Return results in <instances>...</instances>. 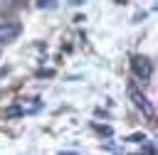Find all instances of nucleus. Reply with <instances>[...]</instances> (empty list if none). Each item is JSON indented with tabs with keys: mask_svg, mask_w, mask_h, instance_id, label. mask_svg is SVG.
Here are the masks:
<instances>
[{
	"mask_svg": "<svg viewBox=\"0 0 158 155\" xmlns=\"http://www.w3.org/2000/svg\"><path fill=\"white\" fill-rule=\"evenodd\" d=\"M128 98L133 101V106H136V108H138V111H141L146 118H153V116H156L153 103H151V101H148V98H146V96H143V93H141V91H138L133 84H128Z\"/></svg>",
	"mask_w": 158,
	"mask_h": 155,
	"instance_id": "1",
	"label": "nucleus"
},
{
	"mask_svg": "<svg viewBox=\"0 0 158 155\" xmlns=\"http://www.w3.org/2000/svg\"><path fill=\"white\" fill-rule=\"evenodd\" d=\"M131 71L136 74V79L148 81L151 74H153V62L148 57H143V54H136V57H131Z\"/></svg>",
	"mask_w": 158,
	"mask_h": 155,
	"instance_id": "2",
	"label": "nucleus"
},
{
	"mask_svg": "<svg viewBox=\"0 0 158 155\" xmlns=\"http://www.w3.org/2000/svg\"><path fill=\"white\" fill-rule=\"evenodd\" d=\"M22 32V25L17 20H7V22H0V44H10L20 37Z\"/></svg>",
	"mask_w": 158,
	"mask_h": 155,
	"instance_id": "3",
	"label": "nucleus"
},
{
	"mask_svg": "<svg viewBox=\"0 0 158 155\" xmlns=\"http://www.w3.org/2000/svg\"><path fill=\"white\" fill-rule=\"evenodd\" d=\"M20 5V0H0V12H10Z\"/></svg>",
	"mask_w": 158,
	"mask_h": 155,
	"instance_id": "4",
	"label": "nucleus"
},
{
	"mask_svg": "<svg viewBox=\"0 0 158 155\" xmlns=\"http://www.w3.org/2000/svg\"><path fill=\"white\" fill-rule=\"evenodd\" d=\"M37 7H47V10H54V7H57V0H37Z\"/></svg>",
	"mask_w": 158,
	"mask_h": 155,
	"instance_id": "5",
	"label": "nucleus"
},
{
	"mask_svg": "<svg viewBox=\"0 0 158 155\" xmlns=\"http://www.w3.org/2000/svg\"><path fill=\"white\" fill-rule=\"evenodd\" d=\"M143 140H148L143 133H133V135H128V143H143Z\"/></svg>",
	"mask_w": 158,
	"mask_h": 155,
	"instance_id": "6",
	"label": "nucleus"
},
{
	"mask_svg": "<svg viewBox=\"0 0 158 155\" xmlns=\"http://www.w3.org/2000/svg\"><path fill=\"white\" fill-rule=\"evenodd\" d=\"M143 153H148V155H153V153H156V148H153L151 143H146V140H143Z\"/></svg>",
	"mask_w": 158,
	"mask_h": 155,
	"instance_id": "7",
	"label": "nucleus"
}]
</instances>
